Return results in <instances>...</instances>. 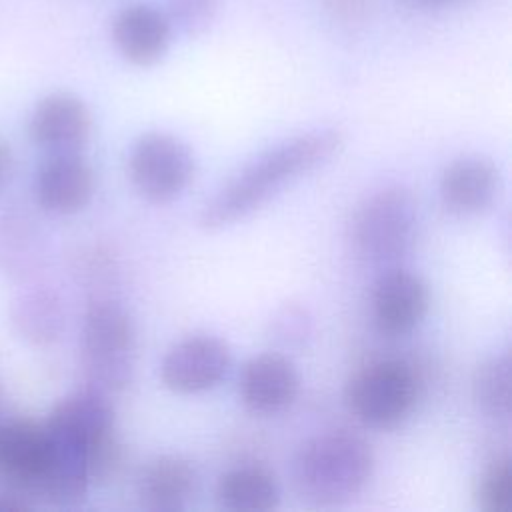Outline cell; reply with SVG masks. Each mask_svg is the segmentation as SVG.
I'll list each match as a JSON object with an SVG mask.
<instances>
[{
	"label": "cell",
	"mask_w": 512,
	"mask_h": 512,
	"mask_svg": "<svg viewBox=\"0 0 512 512\" xmlns=\"http://www.w3.org/2000/svg\"><path fill=\"white\" fill-rule=\"evenodd\" d=\"M44 426L52 436L80 446L88 458V450L114 432V406L110 396L86 386L62 398L48 414Z\"/></svg>",
	"instance_id": "13"
},
{
	"label": "cell",
	"mask_w": 512,
	"mask_h": 512,
	"mask_svg": "<svg viewBox=\"0 0 512 512\" xmlns=\"http://www.w3.org/2000/svg\"><path fill=\"white\" fill-rule=\"evenodd\" d=\"M410 8H438L442 4H448L452 0H402Z\"/></svg>",
	"instance_id": "26"
},
{
	"label": "cell",
	"mask_w": 512,
	"mask_h": 512,
	"mask_svg": "<svg viewBox=\"0 0 512 512\" xmlns=\"http://www.w3.org/2000/svg\"><path fill=\"white\" fill-rule=\"evenodd\" d=\"M172 24L164 10L150 4H130L112 20V42L134 66L156 64L170 46Z\"/></svg>",
	"instance_id": "14"
},
{
	"label": "cell",
	"mask_w": 512,
	"mask_h": 512,
	"mask_svg": "<svg viewBox=\"0 0 512 512\" xmlns=\"http://www.w3.org/2000/svg\"><path fill=\"white\" fill-rule=\"evenodd\" d=\"M192 150L166 132H146L130 148L128 176L134 190L154 204L178 198L194 178Z\"/></svg>",
	"instance_id": "6"
},
{
	"label": "cell",
	"mask_w": 512,
	"mask_h": 512,
	"mask_svg": "<svg viewBox=\"0 0 512 512\" xmlns=\"http://www.w3.org/2000/svg\"><path fill=\"white\" fill-rule=\"evenodd\" d=\"M12 164H14L12 150L4 140H0V190L4 188V184L8 182V178L12 174Z\"/></svg>",
	"instance_id": "25"
},
{
	"label": "cell",
	"mask_w": 512,
	"mask_h": 512,
	"mask_svg": "<svg viewBox=\"0 0 512 512\" xmlns=\"http://www.w3.org/2000/svg\"><path fill=\"white\" fill-rule=\"evenodd\" d=\"M374 472L370 444L336 430L306 440L294 456L292 476L298 494L314 506H338L364 490Z\"/></svg>",
	"instance_id": "2"
},
{
	"label": "cell",
	"mask_w": 512,
	"mask_h": 512,
	"mask_svg": "<svg viewBox=\"0 0 512 512\" xmlns=\"http://www.w3.org/2000/svg\"><path fill=\"white\" fill-rule=\"evenodd\" d=\"M32 504L20 494H0V512H20L28 510Z\"/></svg>",
	"instance_id": "24"
},
{
	"label": "cell",
	"mask_w": 512,
	"mask_h": 512,
	"mask_svg": "<svg viewBox=\"0 0 512 512\" xmlns=\"http://www.w3.org/2000/svg\"><path fill=\"white\" fill-rule=\"evenodd\" d=\"M80 356L88 386L106 396L122 392L132 382L136 330L120 304L96 300L86 308Z\"/></svg>",
	"instance_id": "3"
},
{
	"label": "cell",
	"mask_w": 512,
	"mask_h": 512,
	"mask_svg": "<svg viewBox=\"0 0 512 512\" xmlns=\"http://www.w3.org/2000/svg\"><path fill=\"white\" fill-rule=\"evenodd\" d=\"M510 358L508 354L492 356L482 362L472 378V396L482 412L492 418L510 414Z\"/></svg>",
	"instance_id": "19"
},
{
	"label": "cell",
	"mask_w": 512,
	"mask_h": 512,
	"mask_svg": "<svg viewBox=\"0 0 512 512\" xmlns=\"http://www.w3.org/2000/svg\"><path fill=\"white\" fill-rule=\"evenodd\" d=\"M198 488L194 466L174 454L150 460L138 476L140 504L154 512H176L188 506Z\"/></svg>",
	"instance_id": "16"
},
{
	"label": "cell",
	"mask_w": 512,
	"mask_h": 512,
	"mask_svg": "<svg viewBox=\"0 0 512 512\" xmlns=\"http://www.w3.org/2000/svg\"><path fill=\"white\" fill-rule=\"evenodd\" d=\"M342 142L340 130L316 128L268 148L204 204L200 226L220 230L250 216L288 182L328 162L342 148Z\"/></svg>",
	"instance_id": "1"
},
{
	"label": "cell",
	"mask_w": 512,
	"mask_h": 512,
	"mask_svg": "<svg viewBox=\"0 0 512 512\" xmlns=\"http://www.w3.org/2000/svg\"><path fill=\"white\" fill-rule=\"evenodd\" d=\"M320 6L334 22L356 26L372 16L376 0H320Z\"/></svg>",
	"instance_id": "23"
},
{
	"label": "cell",
	"mask_w": 512,
	"mask_h": 512,
	"mask_svg": "<svg viewBox=\"0 0 512 512\" xmlns=\"http://www.w3.org/2000/svg\"><path fill=\"white\" fill-rule=\"evenodd\" d=\"M418 226V206L400 186L370 194L354 212L350 238L360 258L372 264H390L408 254Z\"/></svg>",
	"instance_id": "4"
},
{
	"label": "cell",
	"mask_w": 512,
	"mask_h": 512,
	"mask_svg": "<svg viewBox=\"0 0 512 512\" xmlns=\"http://www.w3.org/2000/svg\"><path fill=\"white\" fill-rule=\"evenodd\" d=\"M94 194V170L78 152L52 154L34 176V198L50 214L80 212Z\"/></svg>",
	"instance_id": "10"
},
{
	"label": "cell",
	"mask_w": 512,
	"mask_h": 512,
	"mask_svg": "<svg viewBox=\"0 0 512 512\" xmlns=\"http://www.w3.org/2000/svg\"><path fill=\"white\" fill-rule=\"evenodd\" d=\"M12 322L26 340L34 344H50L64 328V308L58 294L46 288H36L14 302Z\"/></svg>",
	"instance_id": "18"
},
{
	"label": "cell",
	"mask_w": 512,
	"mask_h": 512,
	"mask_svg": "<svg viewBox=\"0 0 512 512\" xmlns=\"http://www.w3.org/2000/svg\"><path fill=\"white\" fill-rule=\"evenodd\" d=\"M230 364L232 352L224 340L192 334L168 348L160 364V378L172 392L198 394L218 386Z\"/></svg>",
	"instance_id": "7"
},
{
	"label": "cell",
	"mask_w": 512,
	"mask_h": 512,
	"mask_svg": "<svg viewBox=\"0 0 512 512\" xmlns=\"http://www.w3.org/2000/svg\"><path fill=\"white\" fill-rule=\"evenodd\" d=\"M48 458L44 424L12 418L0 424V476L20 492L38 494Z\"/></svg>",
	"instance_id": "12"
},
{
	"label": "cell",
	"mask_w": 512,
	"mask_h": 512,
	"mask_svg": "<svg viewBox=\"0 0 512 512\" xmlns=\"http://www.w3.org/2000/svg\"><path fill=\"white\" fill-rule=\"evenodd\" d=\"M300 390V376L290 358L264 352L250 358L240 372L238 392L254 414H276L288 408Z\"/></svg>",
	"instance_id": "11"
},
{
	"label": "cell",
	"mask_w": 512,
	"mask_h": 512,
	"mask_svg": "<svg viewBox=\"0 0 512 512\" xmlns=\"http://www.w3.org/2000/svg\"><path fill=\"white\" fill-rule=\"evenodd\" d=\"M500 190L498 168L482 156H462L450 162L440 178L442 204L460 216L488 210Z\"/></svg>",
	"instance_id": "15"
},
{
	"label": "cell",
	"mask_w": 512,
	"mask_h": 512,
	"mask_svg": "<svg viewBox=\"0 0 512 512\" xmlns=\"http://www.w3.org/2000/svg\"><path fill=\"white\" fill-rule=\"evenodd\" d=\"M474 498L482 512H508L512 508V466L508 456H500L484 468Z\"/></svg>",
	"instance_id": "20"
},
{
	"label": "cell",
	"mask_w": 512,
	"mask_h": 512,
	"mask_svg": "<svg viewBox=\"0 0 512 512\" xmlns=\"http://www.w3.org/2000/svg\"><path fill=\"white\" fill-rule=\"evenodd\" d=\"M214 496L224 510L268 512L280 502V486L262 466H236L218 478Z\"/></svg>",
	"instance_id": "17"
},
{
	"label": "cell",
	"mask_w": 512,
	"mask_h": 512,
	"mask_svg": "<svg viewBox=\"0 0 512 512\" xmlns=\"http://www.w3.org/2000/svg\"><path fill=\"white\" fill-rule=\"evenodd\" d=\"M92 130L88 106L74 94L54 92L32 110L28 134L32 142L50 154L78 152Z\"/></svg>",
	"instance_id": "9"
},
{
	"label": "cell",
	"mask_w": 512,
	"mask_h": 512,
	"mask_svg": "<svg viewBox=\"0 0 512 512\" xmlns=\"http://www.w3.org/2000/svg\"><path fill=\"white\" fill-rule=\"evenodd\" d=\"M418 400V378L412 366L386 358L362 366L346 386L350 412L376 430L402 424Z\"/></svg>",
	"instance_id": "5"
},
{
	"label": "cell",
	"mask_w": 512,
	"mask_h": 512,
	"mask_svg": "<svg viewBox=\"0 0 512 512\" xmlns=\"http://www.w3.org/2000/svg\"><path fill=\"white\" fill-rule=\"evenodd\" d=\"M166 16L172 28L198 36L210 28L218 14V0H166Z\"/></svg>",
	"instance_id": "21"
},
{
	"label": "cell",
	"mask_w": 512,
	"mask_h": 512,
	"mask_svg": "<svg viewBox=\"0 0 512 512\" xmlns=\"http://www.w3.org/2000/svg\"><path fill=\"white\" fill-rule=\"evenodd\" d=\"M430 292L426 282L404 268H392L378 276L370 294L374 326L386 336L412 332L426 316Z\"/></svg>",
	"instance_id": "8"
},
{
	"label": "cell",
	"mask_w": 512,
	"mask_h": 512,
	"mask_svg": "<svg viewBox=\"0 0 512 512\" xmlns=\"http://www.w3.org/2000/svg\"><path fill=\"white\" fill-rule=\"evenodd\" d=\"M274 332L282 344L296 346V344H304V338L310 336L312 328L304 310L290 306V308H284L274 320Z\"/></svg>",
	"instance_id": "22"
}]
</instances>
